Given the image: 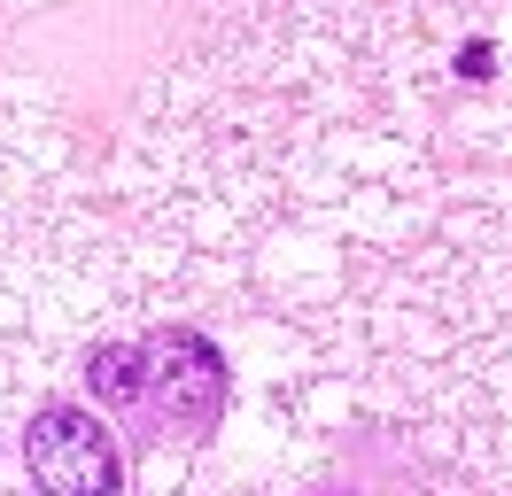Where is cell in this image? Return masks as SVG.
I'll return each instance as SVG.
<instances>
[{"label": "cell", "mask_w": 512, "mask_h": 496, "mask_svg": "<svg viewBox=\"0 0 512 496\" xmlns=\"http://www.w3.org/2000/svg\"><path fill=\"white\" fill-rule=\"evenodd\" d=\"M140 372H148V396H156L171 419H187V427H202V419L225 411V357L202 334H187V326H163V334L140 349Z\"/></svg>", "instance_id": "obj_2"}, {"label": "cell", "mask_w": 512, "mask_h": 496, "mask_svg": "<svg viewBox=\"0 0 512 496\" xmlns=\"http://www.w3.org/2000/svg\"><path fill=\"white\" fill-rule=\"evenodd\" d=\"M86 388H94L101 403H140V396H148V372H140V349H125V341L94 349V357H86Z\"/></svg>", "instance_id": "obj_3"}, {"label": "cell", "mask_w": 512, "mask_h": 496, "mask_svg": "<svg viewBox=\"0 0 512 496\" xmlns=\"http://www.w3.org/2000/svg\"><path fill=\"white\" fill-rule=\"evenodd\" d=\"M24 465H32L39 496H117V450L101 419L78 403H47L24 427Z\"/></svg>", "instance_id": "obj_1"}]
</instances>
